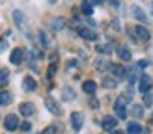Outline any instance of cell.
Returning <instances> with one entry per match:
<instances>
[{"label":"cell","instance_id":"obj_16","mask_svg":"<svg viewBox=\"0 0 153 134\" xmlns=\"http://www.w3.org/2000/svg\"><path fill=\"white\" fill-rule=\"evenodd\" d=\"M108 69L116 74V77H123V74H125V69L121 65H118V63H108Z\"/></svg>","mask_w":153,"mask_h":134},{"label":"cell","instance_id":"obj_8","mask_svg":"<svg viewBox=\"0 0 153 134\" xmlns=\"http://www.w3.org/2000/svg\"><path fill=\"white\" fill-rule=\"evenodd\" d=\"M138 89L142 93H148L151 89V78L148 77V74H142L140 77V84H138Z\"/></svg>","mask_w":153,"mask_h":134},{"label":"cell","instance_id":"obj_32","mask_svg":"<svg viewBox=\"0 0 153 134\" xmlns=\"http://www.w3.org/2000/svg\"><path fill=\"white\" fill-rule=\"evenodd\" d=\"M110 134H121V132H110Z\"/></svg>","mask_w":153,"mask_h":134},{"label":"cell","instance_id":"obj_9","mask_svg":"<svg viewBox=\"0 0 153 134\" xmlns=\"http://www.w3.org/2000/svg\"><path fill=\"white\" fill-rule=\"evenodd\" d=\"M22 58H25V50H22V49H13L11 56H10V62L17 65V63H21V62H22Z\"/></svg>","mask_w":153,"mask_h":134},{"label":"cell","instance_id":"obj_10","mask_svg":"<svg viewBox=\"0 0 153 134\" xmlns=\"http://www.w3.org/2000/svg\"><path fill=\"white\" fill-rule=\"evenodd\" d=\"M13 19H15V22H17L19 28H22V30L26 28V19H25V15L21 13V10H15L13 11Z\"/></svg>","mask_w":153,"mask_h":134},{"label":"cell","instance_id":"obj_29","mask_svg":"<svg viewBox=\"0 0 153 134\" xmlns=\"http://www.w3.org/2000/svg\"><path fill=\"white\" fill-rule=\"evenodd\" d=\"M49 74H51V77H54V74H56V65H54V63L49 67Z\"/></svg>","mask_w":153,"mask_h":134},{"label":"cell","instance_id":"obj_24","mask_svg":"<svg viewBox=\"0 0 153 134\" xmlns=\"http://www.w3.org/2000/svg\"><path fill=\"white\" fill-rule=\"evenodd\" d=\"M7 80H10V73H7L6 69L0 71V88H4L7 84Z\"/></svg>","mask_w":153,"mask_h":134},{"label":"cell","instance_id":"obj_30","mask_svg":"<svg viewBox=\"0 0 153 134\" xmlns=\"http://www.w3.org/2000/svg\"><path fill=\"white\" fill-rule=\"evenodd\" d=\"M21 129L25 130V132H28L30 129H32V125H30V123H22V127H21Z\"/></svg>","mask_w":153,"mask_h":134},{"label":"cell","instance_id":"obj_3","mask_svg":"<svg viewBox=\"0 0 153 134\" xmlns=\"http://www.w3.org/2000/svg\"><path fill=\"white\" fill-rule=\"evenodd\" d=\"M4 125H6V129L10 130V132H13V130H17L19 129V119H17V116L15 114H10L6 117V121H4Z\"/></svg>","mask_w":153,"mask_h":134},{"label":"cell","instance_id":"obj_18","mask_svg":"<svg viewBox=\"0 0 153 134\" xmlns=\"http://www.w3.org/2000/svg\"><path fill=\"white\" fill-rule=\"evenodd\" d=\"M133 13H134V17L138 19V21H142L144 24H148V17H146V15H144V11L140 10L138 6H134V7H133Z\"/></svg>","mask_w":153,"mask_h":134},{"label":"cell","instance_id":"obj_26","mask_svg":"<svg viewBox=\"0 0 153 134\" xmlns=\"http://www.w3.org/2000/svg\"><path fill=\"white\" fill-rule=\"evenodd\" d=\"M37 35H39V41H41V45H43V47H49V39H47V34H45L43 30H39V32H37Z\"/></svg>","mask_w":153,"mask_h":134},{"label":"cell","instance_id":"obj_11","mask_svg":"<svg viewBox=\"0 0 153 134\" xmlns=\"http://www.w3.org/2000/svg\"><path fill=\"white\" fill-rule=\"evenodd\" d=\"M125 77L129 80V84H134L136 78H138V67H129V69L125 71Z\"/></svg>","mask_w":153,"mask_h":134},{"label":"cell","instance_id":"obj_5","mask_svg":"<svg viewBox=\"0 0 153 134\" xmlns=\"http://www.w3.org/2000/svg\"><path fill=\"white\" fill-rule=\"evenodd\" d=\"M79 35L82 37V39H88V41H95L97 39V34L94 32V30L86 28V26H80L79 28Z\"/></svg>","mask_w":153,"mask_h":134},{"label":"cell","instance_id":"obj_27","mask_svg":"<svg viewBox=\"0 0 153 134\" xmlns=\"http://www.w3.org/2000/svg\"><path fill=\"white\" fill-rule=\"evenodd\" d=\"M144 104H148V106L153 104V95L151 93H146V97H144Z\"/></svg>","mask_w":153,"mask_h":134},{"label":"cell","instance_id":"obj_15","mask_svg":"<svg viewBox=\"0 0 153 134\" xmlns=\"http://www.w3.org/2000/svg\"><path fill=\"white\" fill-rule=\"evenodd\" d=\"M82 89H84V91H86L88 95H94V93H95V89H97V84H95L94 80H86V82L82 84Z\"/></svg>","mask_w":153,"mask_h":134},{"label":"cell","instance_id":"obj_1","mask_svg":"<svg viewBox=\"0 0 153 134\" xmlns=\"http://www.w3.org/2000/svg\"><path fill=\"white\" fill-rule=\"evenodd\" d=\"M125 102H129V99H125V97H120V99L114 102V112L118 114V117H120V119H125V117H127Z\"/></svg>","mask_w":153,"mask_h":134},{"label":"cell","instance_id":"obj_19","mask_svg":"<svg viewBox=\"0 0 153 134\" xmlns=\"http://www.w3.org/2000/svg\"><path fill=\"white\" fill-rule=\"evenodd\" d=\"M140 132H142V127L138 123H133L131 121V123L127 125V134H140Z\"/></svg>","mask_w":153,"mask_h":134},{"label":"cell","instance_id":"obj_23","mask_svg":"<svg viewBox=\"0 0 153 134\" xmlns=\"http://www.w3.org/2000/svg\"><path fill=\"white\" fill-rule=\"evenodd\" d=\"M94 2H82V13L84 15H91L94 13Z\"/></svg>","mask_w":153,"mask_h":134},{"label":"cell","instance_id":"obj_21","mask_svg":"<svg viewBox=\"0 0 153 134\" xmlns=\"http://www.w3.org/2000/svg\"><path fill=\"white\" fill-rule=\"evenodd\" d=\"M11 104V95L7 91H0V106H7Z\"/></svg>","mask_w":153,"mask_h":134},{"label":"cell","instance_id":"obj_33","mask_svg":"<svg viewBox=\"0 0 153 134\" xmlns=\"http://www.w3.org/2000/svg\"><path fill=\"white\" fill-rule=\"evenodd\" d=\"M151 125H153V119H151Z\"/></svg>","mask_w":153,"mask_h":134},{"label":"cell","instance_id":"obj_7","mask_svg":"<svg viewBox=\"0 0 153 134\" xmlns=\"http://www.w3.org/2000/svg\"><path fill=\"white\" fill-rule=\"evenodd\" d=\"M134 35L138 37L140 41H149V32H148V28H144L142 24L134 26Z\"/></svg>","mask_w":153,"mask_h":134},{"label":"cell","instance_id":"obj_17","mask_svg":"<svg viewBox=\"0 0 153 134\" xmlns=\"http://www.w3.org/2000/svg\"><path fill=\"white\" fill-rule=\"evenodd\" d=\"M118 54H120V58L123 60V62H129V60H131V50H129V49L125 47V45L118 49Z\"/></svg>","mask_w":153,"mask_h":134},{"label":"cell","instance_id":"obj_28","mask_svg":"<svg viewBox=\"0 0 153 134\" xmlns=\"http://www.w3.org/2000/svg\"><path fill=\"white\" fill-rule=\"evenodd\" d=\"M58 132V129H56V127H47V129H45L41 134H56Z\"/></svg>","mask_w":153,"mask_h":134},{"label":"cell","instance_id":"obj_12","mask_svg":"<svg viewBox=\"0 0 153 134\" xmlns=\"http://www.w3.org/2000/svg\"><path fill=\"white\" fill-rule=\"evenodd\" d=\"M22 88H25L26 91H36L37 84H36V80L32 77H25V80H22Z\"/></svg>","mask_w":153,"mask_h":134},{"label":"cell","instance_id":"obj_2","mask_svg":"<svg viewBox=\"0 0 153 134\" xmlns=\"http://www.w3.org/2000/svg\"><path fill=\"white\" fill-rule=\"evenodd\" d=\"M45 106H47V110L51 112V114L62 116V108H60V104H58L54 99H45Z\"/></svg>","mask_w":153,"mask_h":134},{"label":"cell","instance_id":"obj_22","mask_svg":"<svg viewBox=\"0 0 153 134\" xmlns=\"http://www.w3.org/2000/svg\"><path fill=\"white\" fill-rule=\"evenodd\" d=\"M103 86L108 88V89H114V88L118 86V82H116V78H112V77H105L103 78Z\"/></svg>","mask_w":153,"mask_h":134},{"label":"cell","instance_id":"obj_4","mask_svg":"<svg viewBox=\"0 0 153 134\" xmlns=\"http://www.w3.org/2000/svg\"><path fill=\"white\" fill-rule=\"evenodd\" d=\"M82 123H84L82 114H80V112H73V114H71V127H73V130H80Z\"/></svg>","mask_w":153,"mask_h":134},{"label":"cell","instance_id":"obj_20","mask_svg":"<svg viewBox=\"0 0 153 134\" xmlns=\"http://www.w3.org/2000/svg\"><path fill=\"white\" fill-rule=\"evenodd\" d=\"M62 95H64V99H65V101H75V97H76V93H75V89H73V88H64Z\"/></svg>","mask_w":153,"mask_h":134},{"label":"cell","instance_id":"obj_31","mask_svg":"<svg viewBox=\"0 0 153 134\" xmlns=\"http://www.w3.org/2000/svg\"><path fill=\"white\" fill-rule=\"evenodd\" d=\"M90 106H91V108H97L99 102H97V101H90Z\"/></svg>","mask_w":153,"mask_h":134},{"label":"cell","instance_id":"obj_13","mask_svg":"<svg viewBox=\"0 0 153 134\" xmlns=\"http://www.w3.org/2000/svg\"><path fill=\"white\" fill-rule=\"evenodd\" d=\"M101 125H103V129H105V130H112V129H116L118 119H114V117H105L103 121H101Z\"/></svg>","mask_w":153,"mask_h":134},{"label":"cell","instance_id":"obj_6","mask_svg":"<svg viewBox=\"0 0 153 134\" xmlns=\"http://www.w3.org/2000/svg\"><path fill=\"white\" fill-rule=\"evenodd\" d=\"M19 112L22 116H26V117H30V116H34L36 114V106L32 102H22L21 106H19Z\"/></svg>","mask_w":153,"mask_h":134},{"label":"cell","instance_id":"obj_14","mask_svg":"<svg viewBox=\"0 0 153 134\" xmlns=\"http://www.w3.org/2000/svg\"><path fill=\"white\" fill-rule=\"evenodd\" d=\"M64 24H65V19L64 17H56V19L51 21V28L54 30V32H60V30L64 28Z\"/></svg>","mask_w":153,"mask_h":134},{"label":"cell","instance_id":"obj_25","mask_svg":"<svg viewBox=\"0 0 153 134\" xmlns=\"http://www.w3.org/2000/svg\"><path fill=\"white\" fill-rule=\"evenodd\" d=\"M131 112H133L134 117H142V116H144V108L140 106V104H133V110H131Z\"/></svg>","mask_w":153,"mask_h":134}]
</instances>
